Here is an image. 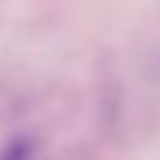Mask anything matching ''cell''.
Instances as JSON below:
<instances>
[{
    "label": "cell",
    "instance_id": "1",
    "mask_svg": "<svg viewBox=\"0 0 160 160\" xmlns=\"http://www.w3.org/2000/svg\"><path fill=\"white\" fill-rule=\"evenodd\" d=\"M33 157V141L30 137H13L10 144L0 147V160H30Z\"/></svg>",
    "mask_w": 160,
    "mask_h": 160
}]
</instances>
